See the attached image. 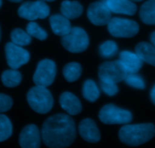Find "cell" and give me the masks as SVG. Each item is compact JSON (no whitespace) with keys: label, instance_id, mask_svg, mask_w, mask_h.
<instances>
[{"label":"cell","instance_id":"obj_1","mask_svg":"<svg viewBox=\"0 0 155 148\" xmlns=\"http://www.w3.org/2000/svg\"><path fill=\"white\" fill-rule=\"evenodd\" d=\"M43 142L50 148L68 147L76 137L75 123L72 118L58 113L46 119L41 128Z\"/></svg>","mask_w":155,"mask_h":148},{"label":"cell","instance_id":"obj_2","mask_svg":"<svg viewBox=\"0 0 155 148\" xmlns=\"http://www.w3.org/2000/svg\"><path fill=\"white\" fill-rule=\"evenodd\" d=\"M155 135V127L152 123L129 125L126 124L119 131V138L129 146H138L151 140Z\"/></svg>","mask_w":155,"mask_h":148},{"label":"cell","instance_id":"obj_3","mask_svg":"<svg viewBox=\"0 0 155 148\" xmlns=\"http://www.w3.org/2000/svg\"><path fill=\"white\" fill-rule=\"evenodd\" d=\"M30 107L39 114H47L53 107V97L47 87L36 85L27 94Z\"/></svg>","mask_w":155,"mask_h":148},{"label":"cell","instance_id":"obj_4","mask_svg":"<svg viewBox=\"0 0 155 148\" xmlns=\"http://www.w3.org/2000/svg\"><path fill=\"white\" fill-rule=\"evenodd\" d=\"M61 43L67 51L71 53H80L85 51L88 47L89 37L83 28L74 27L68 34L62 37Z\"/></svg>","mask_w":155,"mask_h":148},{"label":"cell","instance_id":"obj_5","mask_svg":"<svg viewBox=\"0 0 155 148\" xmlns=\"http://www.w3.org/2000/svg\"><path fill=\"white\" fill-rule=\"evenodd\" d=\"M99 119L106 125H126L132 120V114L130 111L112 104H107L101 109Z\"/></svg>","mask_w":155,"mask_h":148},{"label":"cell","instance_id":"obj_6","mask_svg":"<svg viewBox=\"0 0 155 148\" xmlns=\"http://www.w3.org/2000/svg\"><path fill=\"white\" fill-rule=\"evenodd\" d=\"M107 30L113 37L117 38H131L139 31L136 21L123 18H112L107 24Z\"/></svg>","mask_w":155,"mask_h":148},{"label":"cell","instance_id":"obj_7","mask_svg":"<svg viewBox=\"0 0 155 148\" xmlns=\"http://www.w3.org/2000/svg\"><path fill=\"white\" fill-rule=\"evenodd\" d=\"M50 7L46 2L41 0L24 2L18 10L19 17L31 21L37 19L47 18L50 15Z\"/></svg>","mask_w":155,"mask_h":148},{"label":"cell","instance_id":"obj_8","mask_svg":"<svg viewBox=\"0 0 155 148\" xmlns=\"http://www.w3.org/2000/svg\"><path fill=\"white\" fill-rule=\"evenodd\" d=\"M127 74L120 59L104 62L98 69V77L101 81L118 83L124 81Z\"/></svg>","mask_w":155,"mask_h":148},{"label":"cell","instance_id":"obj_9","mask_svg":"<svg viewBox=\"0 0 155 148\" xmlns=\"http://www.w3.org/2000/svg\"><path fill=\"white\" fill-rule=\"evenodd\" d=\"M56 75V65L49 59L40 61L35 70L33 81L35 85L49 87L54 82Z\"/></svg>","mask_w":155,"mask_h":148},{"label":"cell","instance_id":"obj_10","mask_svg":"<svg viewBox=\"0 0 155 148\" xmlns=\"http://www.w3.org/2000/svg\"><path fill=\"white\" fill-rule=\"evenodd\" d=\"M5 52L7 64L13 69H18L28 63L30 60L29 52L22 46H18L12 42L6 43Z\"/></svg>","mask_w":155,"mask_h":148},{"label":"cell","instance_id":"obj_11","mask_svg":"<svg viewBox=\"0 0 155 148\" xmlns=\"http://www.w3.org/2000/svg\"><path fill=\"white\" fill-rule=\"evenodd\" d=\"M87 18L96 26L107 25L112 18L111 12L104 2H92L87 8Z\"/></svg>","mask_w":155,"mask_h":148},{"label":"cell","instance_id":"obj_12","mask_svg":"<svg viewBox=\"0 0 155 148\" xmlns=\"http://www.w3.org/2000/svg\"><path fill=\"white\" fill-rule=\"evenodd\" d=\"M41 134L37 125L30 124L21 130L19 144L22 148H38L41 146Z\"/></svg>","mask_w":155,"mask_h":148},{"label":"cell","instance_id":"obj_13","mask_svg":"<svg viewBox=\"0 0 155 148\" xmlns=\"http://www.w3.org/2000/svg\"><path fill=\"white\" fill-rule=\"evenodd\" d=\"M78 131L85 141L94 143L101 140V133L93 119H84L78 125Z\"/></svg>","mask_w":155,"mask_h":148},{"label":"cell","instance_id":"obj_14","mask_svg":"<svg viewBox=\"0 0 155 148\" xmlns=\"http://www.w3.org/2000/svg\"><path fill=\"white\" fill-rule=\"evenodd\" d=\"M59 104L62 110L71 116L79 114L82 110L81 101L72 93H62L59 97Z\"/></svg>","mask_w":155,"mask_h":148},{"label":"cell","instance_id":"obj_15","mask_svg":"<svg viewBox=\"0 0 155 148\" xmlns=\"http://www.w3.org/2000/svg\"><path fill=\"white\" fill-rule=\"evenodd\" d=\"M104 3L115 14L134 15L137 12L136 5L131 0H106Z\"/></svg>","mask_w":155,"mask_h":148},{"label":"cell","instance_id":"obj_16","mask_svg":"<svg viewBox=\"0 0 155 148\" xmlns=\"http://www.w3.org/2000/svg\"><path fill=\"white\" fill-rule=\"evenodd\" d=\"M120 61L127 73H137L142 67L143 62L136 53L124 50L120 53Z\"/></svg>","mask_w":155,"mask_h":148},{"label":"cell","instance_id":"obj_17","mask_svg":"<svg viewBox=\"0 0 155 148\" xmlns=\"http://www.w3.org/2000/svg\"><path fill=\"white\" fill-rule=\"evenodd\" d=\"M50 24L53 32L59 37L65 36L71 29L69 19L62 15L56 14L50 16Z\"/></svg>","mask_w":155,"mask_h":148},{"label":"cell","instance_id":"obj_18","mask_svg":"<svg viewBox=\"0 0 155 148\" xmlns=\"http://www.w3.org/2000/svg\"><path fill=\"white\" fill-rule=\"evenodd\" d=\"M137 53L143 62L155 67V46L147 42H141L135 46Z\"/></svg>","mask_w":155,"mask_h":148},{"label":"cell","instance_id":"obj_19","mask_svg":"<svg viewBox=\"0 0 155 148\" xmlns=\"http://www.w3.org/2000/svg\"><path fill=\"white\" fill-rule=\"evenodd\" d=\"M60 11L62 15L69 20L79 18L83 13V6L77 1L65 0L62 2Z\"/></svg>","mask_w":155,"mask_h":148},{"label":"cell","instance_id":"obj_20","mask_svg":"<svg viewBox=\"0 0 155 148\" xmlns=\"http://www.w3.org/2000/svg\"><path fill=\"white\" fill-rule=\"evenodd\" d=\"M139 16L143 23L155 25V0H147L141 5Z\"/></svg>","mask_w":155,"mask_h":148},{"label":"cell","instance_id":"obj_21","mask_svg":"<svg viewBox=\"0 0 155 148\" xmlns=\"http://www.w3.org/2000/svg\"><path fill=\"white\" fill-rule=\"evenodd\" d=\"M1 80L4 86L7 87H15L18 86L22 81V75L17 69L5 70L2 72Z\"/></svg>","mask_w":155,"mask_h":148},{"label":"cell","instance_id":"obj_22","mask_svg":"<svg viewBox=\"0 0 155 148\" xmlns=\"http://www.w3.org/2000/svg\"><path fill=\"white\" fill-rule=\"evenodd\" d=\"M82 94L86 100L94 103L99 98L101 93L96 83L91 79H87L83 84Z\"/></svg>","mask_w":155,"mask_h":148},{"label":"cell","instance_id":"obj_23","mask_svg":"<svg viewBox=\"0 0 155 148\" xmlns=\"http://www.w3.org/2000/svg\"><path fill=\"white\" fill-rule=\"evenodd\" d=\"M62 73L67 81L74 82L81 77L82 68L81 65L78 62H69L65 65Z\"/></svg>","mask_w":155,"mask_h":148},{"label":"cell","instance_id":"obj_24","mask_svg":"<svg viewBox=\"0 0 155 148\" xmlns=\"http://www.w3.org/2000/svg\"><path fill=\"white\" fill-rule=\"evenodd\" d=\"M10 37L13 43L20 46H28L32 41L31 37L28 34V33L20 28H15L13 30Z\"/></svg>","mask_w":155,"mask_h":148},{"label":"cell","instance_id":"obj_25","mask_svg":"<svg viewBox=\"0 0 155 148\" xmlns=\"http://www.w3.org/2000/svg\"><path fill=\"white\" fill-rule=\"evenodd\" d=\"M118 53V46L113 40L104 42L99 47V53L104 59H111Z\"/></svg>","mask_w":155,"mask_h":148},{"label":"cell","instance_id":"obj_26","mask_svg":"<svg viewBox=\"0 0 155 148\" xmlns=\"http://www.w3.org/2000/svg\"><path fill=\"white\" fill-rule=\"evenodd\" d=\"M12 134V124L5 115L0 114V142L5 141Z\"/></svg>","mask_w":155,"mask_h":148},{"label":"cell","instance_id":"obj_27","mask_svg":"<svg viewBox=\"0 0 155 148\" xmlns=\"http://www.w3.org/2000/svg\"><path fill=\"white\" fill-rule=\"evenodd\" d=\"M26 31L31 37H34V38L41 40V41L45 40L47 38V36H48L47 31L43 29L42 28H41L39 26L38 24L34 22V21L28 24Z\"/></svg>","mask_w":155,"mask_h":148},{"label":"cell","instance_id":"obj_28","mask_svg":"<svg viewBox=\"0 0 155 148\" xmlns=\"http://www.w3.org/2000/svg\"><path fill=\"white\" fill-rule=\"evenodd\" d=\"M126 84L135 89L144 90L145 88V83L141 76L136 74V73H128L125 78Z\"/></svg>","mask_w":155,"mask_h":148},{"label":"cell","instance_id":"obj_29","mask_svg":"<svg viewBox=\"0 0 155 148\" xmlns=\"http://www.w3.org/2000/svg\"><path fill=\"white\" fill-rule=\"evenodd\" d=\"M101 88L103 92L109 97H113L119 92L118 86L116 83H114V82L101 81Z\"/></svg>","mask_w":155,"mask_h":148},{"label":"cell","instance_id":"obj_30","mask_svg":"<svg viewBox=\"0 0 155 148\" xmlns=\"http://www.w3.org/2000/svg\"><path fill=\"white\" fill-rule=\"evenodd\" d=\"M13 104L12 99L8 95L0 94V113L8 111Z\"/></svg>","mask_w":155,"mask_h":148},{"label":"cell","instance_id":"obj_31","mask_svg":"<svg viewBox=\"0 0 155 148\" xmlns=\"http://www.w3.org/2000/svg\"><path fill=\"white\" fill-rule=\"evenodd\" d=\"M150 100H151L152 103H153V104H155V84L153 85L151 90H150Z\"/></svg>","mask_w":155,"mask_h":148},{"label":"cell","instance_id":"obj_32","mask_svg":"<svg viewBox=\"0 0 155 148\" xmlns=\"http://www.w3.org/2000/svg\"><path fill=\"white\" fill-rule=\"evenodd\" d=\"M150 43L155 46V31H153V32L150 34Z\"/></svg>","mask_w":155,"mask_h":148},{"label":"cell","instance_id":"obj_33","mask_svg":"<svg viewBox=\"0 0 155 148\" xmlns=\"http://www.w3.org/2000/svg\"><path fill=\"white\" fill-rule=\"evenodd\" d=\"M8 1H10V2H15V3H18V2H21V1H23V0H8Z\"/></svg>","mask_w":155,"mask_h":148},{"label":"cell","instance_id":"obj_34","mask_svg":"<svg viewBox=\"0 0 155 148\" xmlns=\"http://www.w3.org/2000/svg\"><path fill=\"white\" fill-rule=\"evenodd\" d=\"M131 1H132V2H141V1H143V0H131Z\"/></svg>","mask_w":155,"mask_h":148},{"label":"cell","instance_id":"obj_35","mask_svg":"<svg viewBox=\"0 0 155 148\" xmlns=\"http://www.w3.org/2000/svg\"><path fill=\"white\" fill-rule=\"evenodd\" d=\"M41 1H44V2H53V1H55V0H41Z\"/></svg>","mask_w":155,"mask_h":148},{"label":"cell","instance_id":"obj_36","mask_svg":"<svg viewBox=\"0 0 155 148\" xmlns=\"http://www.w3.org/2000/svg\"><path fill=\"white\" fill-rule=\"evenodd\" d=\"M2 0H0V8L2 7Z\"/></svg>","mask_w":155,"mask_h":148},{"label":"cell","instance_id":"obj_37","mask_svg":"<svg viewBox=\"0 0 155 148\" xmlns=\"http://www.w3.org/2000/svg\"><path fill=\"white\" fill-rule=\"evenodd\" d=\"M1 34L2 33H1V28H0V40H1Z\"/></svg>","mask_w":155,"mask_h":148}]
</instances>
